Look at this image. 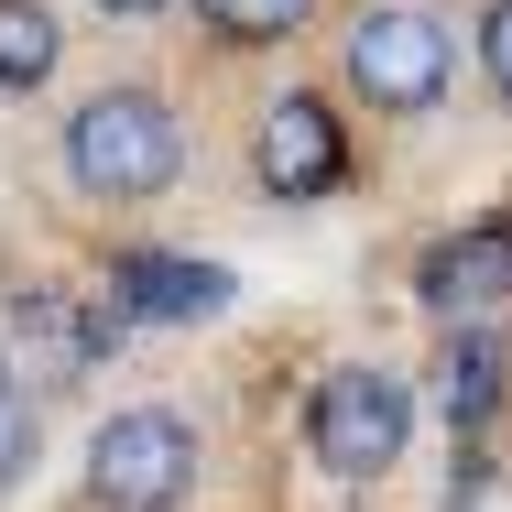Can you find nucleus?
I'll return each instance as SVG.
<instances>
[{"mask_svg": "<svg viewBox=\"0 0 512 512\" xmlns=\"http://www.w3.org/2000/svg\"><path fill=\"white\" fill-rule=\"evenodd\" d=\"M66 175L88 197H164L186 175V120L153 99V88H99V99L66 120Z\"/></svg>", "mask_w": 512, "mask_h": 512, "instance_id": "nucleus-1", "label": "nucleus"}, {"mask_svg": "<svg viewBox=\"0 0 512 512\" xmlns=\"http://www.w3.org/2000/svg\"><path fill=\"white\" fill-rule=\"evenodd\" d=\"M414 436V393L393 371H371V360H349V371H327L306 404V458L327 480H382L393 458H404Z\"/></svg>", "mask_w": 512, "mask_h": 512, "instance_id": "nucleus-2", "label": "nucleus"}, {"mask_svg": "<svg viewBox=\"0 0 512 512\" xmlns=\"http://www.w3.org/2000/svg\"><path fill=\"white\" fill-rule=\"evenodd\" d=\"M186 480H197V425L164 414V404L109 414L99 436H88V491H99L109 512H164Z\"/></svg>", "mask_w": 512, "mask_h": 512, "instance_id": "nucleus-3", "label": "nucleus"}, {"mask_svg": "<svg viewBox=\"0 0 512 512\" xmlns=\"http://www.w3.org/2000/svg\"><path fill=\"white\" fill-rule=\"evenodd\" d=\"M120 327H131L120 306H77V295H11V306H0V360H11V382L55 393V382H77V371L99 360Z\"/></svg>", "mask_w": 512, "mask_h": 512, "instance_id": "nucleus-4", "label": "nucleus"}, {"mask_svg": "<svg viewBox=\"0 0 512 512\" xmlns=\"http://www.w3.org/2000/svg\"><path fill=\"white\" fill-rule=\"evenodd\" d=\"M349 88L371 109H436V88H447V33L425 11H360L349 22Z\"/></svg>", "mask_w": 512, "mask_h": 512, "instance_id": "nucleus-5", "label": "nucleus"}, {"mask_svg": "<svg viewBox=\"0 0 512 512\" xmlns=\"http://www.w3.org/2000/svg\"><path fill=\"white\" fill-rule=\"evenodd\" d=\"M251 175H262L273 197H327V186L349 175V142H338L327 99H273V109H262V131H251Z\"/></svg>", "mask_w": 512, "mask_h": 512, "instance_id": "nucleus-6", "label": "nucleus"}, {"mask_svg": "<svg viewBox=\"0 0 512 512\" xmlns=\"http://www.w3.org/2000/svg\"><path fill=\"white\" fill-rule=\"evenodd\" d=\"M109 306L142 316V327H207V316L229 306V273L218 262H175V251H120Z\"/></svg>", "mask_w": 512, "mask_h": 512, "instance_id": "nucleus-7", "label": "nucleus"}, {"mask_svg": "<svg viewBox=\"0 0 512 512\" xmlns=\"http://www.w3.org/2000/svg\"><path fill=\"white\" fill-rule=\"evenodd\" d=\"M414 295H425L436 316H480V306H502V295H512V218L436 240V251H425V273H414Z\"/></svg>", "mask_w": 512, "mask_h": 512, "instance_id": "nucleus-8", "label": "nucleus"}, {"mask_svg": "<svg viewBox=\"0 0 512 512\" xmlns=\"http://www.w3.org/2000/svg\"><path fill=\"white\" fill-rule=\"evenodd\" d=\"M55 55H66L55 11H44V0H0V88H44Z\"/></svg>", "mask_w": 512, "mask_h": 512, "instance_id": "nucleus-9", "label": "nucleus"}, {"mask_svg": "<svg viewBox=\"0 0 512 512\" xmlns=\"http://www.w3.org/2000/svg\"><path fill=\"white\" fill-rule=\"evenodd\" d=\"M306 11L316 0H197V22L218 33V44H284Z\"/></svg>", "mask_w": 512, "mask_h": 512, "instance_id": "nucleus-10", "label": "nucleus"}, {"mask_svg": "<svg viewBox=\"0 0 512 512\" xmlns=\"http://www.w3.org/2000/svg\"><path fill=\"white\" fill-rule=\"evenodd\" d=\"M491 382H502V349H491V338H458V349L436 360V393H447L458 425H480V414H491Z\"/></svg>", "mask_w": 512, "mask_h": 512, "instance_id": "nucleus-11", "label": "nucleus"}, {"mask_svg": "<svg viewBox=\"0 0 512 512\" xmlns=\"http://www.w3.org/2000/svg\"><path fill=\"white\" fill-rule=\"evenodd\" d=\"M33 436H44V425H33V393H22V382H0V480H22V469H33Z\"/></svg>", "mask_w": 512, "mask_h": 512, "instance_id": "nucleus-12", "label": "nucleus"}, {"mask_svg": "<svg viewBox=\"0 0 512 512\" xmlns=\"http://www.w3.org/2000/svg\"><path fill=\"white\" fill-rule=\"evenodd\" d=\"M480 66H491V88L512 99V0H491V11H480Z\"/></svg>", "mask_w": 512, "mask_h": 512, "instance_id": "nucleus-13", "label": "nucleus"}, {"mask_svg": "<svg viewBox=\"0 0 512 512\" xmlns=\"http://www.w3.org/2000/svg\"><path fill=\"white\" fill-rule=\"evenodd\" d=\"M99 11H120V22H142V11H164V0H99Z\"/></svg>", "mask_w": 512, "mask_h": 512, "instance_id": "nucleus-14", "label": "nucleus"}]
</instances>
